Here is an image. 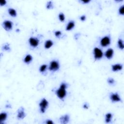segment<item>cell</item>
<instances>
[{"label":"cell","mask_w":124,"mask_h":124,"mask_svg":"<svg viewBox=\"0 0 124 124\" xmlns=\"http://www.w3.org/2000/svg\"><path fill=\"white\" fill-rule=\"evenodd\" d=\"M3 27L6 31L9 32L13 29V22L9 20H6L3 23Z\"/></svg>","instance_id":"9"},{"label":"cell","mask_w":124,"mask_h":124,"mask_svg":"<svg viewBox=\"0 0 124 124\" xmlns=\"http://www.w3.org/2000/svg\"><path fill=\"white\" fill-rule=\"evenodd\" d=\"M81 3H82L83 4H88L90 2V1L89 0H87V1H85V0H83V1H80Z\"/></svg>","instance_id":"31"},{"label":"cell","mask_w":124,"mask_h":124,"mask_svg":"<svg viewBox=\"0 0 124 124\" xmlns=\"http://www.w3.org/2000/svg\"><path fill=\"white\" fill-rule=\"evenodd\" d=\"M117 46L118 48L121 50H123L124 49V41L123 40L119 38L118 40V42H117Z\"/></svg>","instance_id":"19"},{"label":"cell","mask_w":124,"mask_h":124,"mask_svg":"<svg viewBox=\"0 0 124 124\" xmlns=\"http://www.w3.org/2000/svg\"><path fill=\"white\" fill-rule=\"evenodd\" d=\"M53 45H54V43L53 41L52 40L48 39L45 42L44 48L45 49L48 50L51 48L53 46Z\"/></svg>","instance_id":"14"},{"label":"cell","mask_w":124,"mask_h":124,"mask_svg":"<svg viewBox=\"0 0 124 124\" xmlns=\"http://www.w3.org/2000/svg\"><path fill=\"white\" fill-rule=\"evenodd\" d=\"M110 99L111 100V101L113 103L122 102V101L120 95L117 92L111 93L110 94Z\"/></svg>","instance_id":"7"},{"label":"cell","mask_w":124,"mask_h":124,"mask_svg":"<svg viewBox=\"0 0 124 124\" xmlns=\"http://www.w3.org/2000/svg\"><path fill=\"white\" fill-rule=\"evenodd\" d=\"M48 68V65L46 64H43L41 65L39 69V71L41 73H44L46 72Z\"/></svg>","instance_id":"21"},{"label":"cell","mask_w":124,"mask_h":124,"mask_svg":"<svg viewBox=\"0 0 124 124\" xmlns=\"http://www.w3.org/2000/svg\"><path fill=\"white\" fill-rule=\"evenodd\" d=\"M79 20L81 21H85L86 20V15H82L79 17Z\"/></svg>","instance_id":"28"},{"label":"cell","mask_w":124,"mask_h":124,"mask_svg":"<svg viewBox=\"0 0 124 124\" xmlns=\"http://www.w3.org/2000/svg\"><path fill=\"white\" fill-rule=\"evenodd\" d=\"M33 60V56L31 55H30L29 54H28L24 58L23 62L26 64L29 65L32 62Z\"/></svg>","instance_id":"16"},{"label":"cell","mask_w":124,"mask_h":124,"mask_svg":"<svg viewBox=\"0 0 124 124\" xmlns=\"http://www.w3.org/2000/svg\"><path fill=\"white\" fill-rule=\"evenodd\" d=\"M75 26V22L74 20H70L66 26L65 30L67 31H69L72 30L74 28Z\"/></svg>","instance_id":"15"},{"label":"cell","mask_w":124,"mask_h":124,"mask_svg":"<svg viewBox=\"0 0 124 124\" xmlns=\"http://www.w3.org/2000/svg\"><path fill=\"white\" fill-rule=\"evenodd\" d=\"M26 114L25 111V109L24 107H20L19 108L17 111V118L19 120H21L25 118L26 117Z\"/></svg>","instance_id":"8"},{"label":"cell","mask_w":124,"mask_h":124,"mask_svg":"<svg viewBox=\"0 0 124 124\" xmlns=\"http://www.w3.org/2000/svg\"><path fill=\"white\" fill-rule=\"evenodd\" d=\"M58 18H59V20L62 22H65V14L62 13V12H61L58 15Z\"/></svg>","instance_id":"23"},{"label":"cell","mask_w":124,"mask_h":124,"mask_svg":"<svg viewBox=\"0 0 124 124\" xmlns=\"http://www.w3.org/2000/svg\"><path fill=\"white\" fill-rule=\"evenodd\" d=\"M107 83L111 86L114 85L115 84V80L112 78H109L107 79Z\"/></svg>","instance_id":"22"},{"label":"cell","mask_w":124,"mask_h":124,"mask_svg":"<svg viewBox=\"0 0 124 124\" xmlns=\"http://www.w3.org/2000/svg\"><path fill=\"white\" fill-rule=\"evenodd\" d=\"M123 65L121 64H116L111 65V70L113 72H118L122 70Z\"/></svg>","instance_id":"12"},{"label":"cell","mask_w":124,"mask_h":124,"mask_svg":"<svg viewBox=\"0 0 124 124\" xmlns=\"http://www.w3.org/2000/svg\"><path fill=\"white\" fill-rule=\"evenodd\" d=\"M54 8L53 4L52 1H49L46 5V8L47 9H52Z\"/></svg>","instance_id":"24"},{"label":"cell","mask_w":124,"mask_h":124,"mask_svg":"<svg viewBox=\"0 0 124 124\" xmlns=\"http://www.w3.org/2000/svg\"><path fill=\"white\" fill-rule=\"evenodd\" d=\"M8 13L9 15L13 18H15V17H17V11L14 8H9L8 9Z\"/></svg>","instance_id":"17"},{"label":"cell","mask_w":124,"mask_h":124,"mask_svg":"<svg viewBox=\"0 0 124 124\" xmlns=\"http://www.w3.org/2000/svg\"><path fill=\"white\" fill-rule=\"evenodd\" d=\"M7 4V2L6 0H2V1H0V6L1 7H4Z\"/></svg>","instance_id":"27"},{"label":"cell","mask_w":124,"mask_h":124,"mask_svg":"<svg viewBox=\"0 0 124 124\" xmlns=\"http://www.w3.org/2000/svg\"><path fill=\"white\" fill-rule=\"evenodd\" d=\"M2 50L5 52H10L11 51V48L9 43H5L2 46Z\"/></svg>","instance_id":"20"},{"label":"cell","mask_w":124,"mask_h":124,"mask_svg":"<svg viewBox=\"0 0 124 124\" xmlns=\"http://www.w3.org/2000/svg\"><path fill=\"white\" fill-rule=\"evenodd\" d=\"M93 53L95 60H99L101 59L104 55L102 51L98 47L94 48L93 50Z\"/></svg>","instance_id":"4"},{"label":"cell","mask_w":124,"mask_h":124,"mask_svg":"<svg viewBox=\"0 0 124 124\" xmlns=\"http://www.w3.org/2000/svg\"><path fill=\"white\" fill-rule=\"evenodd\" d=\"M28 42L30 46L33 48H37L40 44L39 39L36 37H30L28 40Z\"/></svg>","instance_id":"6"},{"label":"cell","mask_w":124,"mask_h":124,"mask_svg":"<svg viewBox=\"0 0 124 124\" xmlns=\"http://www.w3.org/2000/svg\"><path fill=\"white\" fill-rule=\"evenodd\" d=\"M68 88V85L65 82L61 84L60 87L55 91V94L57 97L61 100H64L67 95L66 89Z\"/></svg>","instance_id":"1"},{"label":"cell","mask_w":124,"mask_h":124,"mask_svg":"<svg viewBox=\"0 0 124 124\" xmlns=\"http://www.w3.org/2000/svg\"><path fill=\"white\" fill-rule=\"evenodd\" d=\"M113 55H114V50L111 48L108 49L104 53V55L105 57L108 60L111 59L113 57Z\"/></svg>","instance_id":"11"},{"label":"cell","mask_w":124,"mask_h":124,"mask_svg":"<svg viewBox=\"0 0 124 124\" xmlns=\"http://www.w3.org/2000/svg\"><path fill=\"white\" fill-rule=\"evenodd\" d=\"M60 67V65L59 62L56 60H53L50 62L49 66V69L51 72H55L59 70Z\"/></svg>","instance_id":"3"},{"label":"cell","mask_w":124,"mask_h":124,"mask_svg":"<svg viewBox=\"0 0 124 124\" xmlns=\"http://www.w3.org/2000/svg\"><path fill=\"white\" fill-rule=\"evenodd\" d=\"M59 120L61 124H67L70 121V116L68 114L63 115L59 118Z\"/></svg>","instance_id":"10"},{"label":"cell","mask_w":124,"mask_h":124,"mask_svg":"<svg viewBox=\"0 0 124 124\" xmlns=\"http://www.w3.org/2000/svg\"><path fill=\"white\" fill-rule=\"evenodd\" d=\"M111 42V37L109 35L103 37L100 41V45L102 47L105 48L110 46Z\"/></svg>","instance_id":"5"},{"label":"cell","mask_w":124,"mask_h":124,"mask_svg":"<svg viewBox=\"0 0 124 124\" xmlns=\"http://www.w3.org/2000/svg\"><path fill=\"white\" fill-rule=\"evenodd\" d=\"M118 13L120 15L124 16V6L122 5L118 9Z\"/></svg>","instance_id":"25"},{"label":"cell","mask_w":124,"mask_h":124,"mask_svg":"<svg viewBox=\"0 0 124 124\" xmlns=\"http://www.w3.org/2000/svg\"><path fill=\"white\" fill-rule=\"evenodd\" d=\"M112 118V114L111 113L108 112L105 114V122L106 123L109 124L111 123Z\"/></svg>","instance_id":"18"},{"label":"cell","mask_w":124,"mask_h":124,"mask_svg":"<svg viewBox=\"0 0 124 124\" xmlns=\"http://www.w3.org/2000/svg\"><path fill=\"white\" fill-rule=\"evenodd\" d=\"M62 33L61 31L58 30V31H56L54 32L55 36L58 38H60L61 37V36H62Z\"/></svg>","instance_id":"26"},{"label":"cell","mask_w":124,"mask_h":124,"mask_svg":"<svg viewBox=\"0 0 124 124\" xmlns=\"http://www.w3.org/2000/svg\"><path fill=\"white\" fill-rule=\"evenodd\" d=\"M8 117V113L7 112H2L0 114V124H4Z\"/></svg>","instance_id":"13"},{"label":"cell","mask_w":124,"mask_h":124,"mask_svg":"<svg viewBox=\"0 0 124 124\" xmlns=\"http://www.w3.org/2000/svg\"><path fill=\"white\" fill-rule=\"evenodd\" d=\"M49 102L45 98H43L41 100L39 103L40 108V112L41 113H44L49 107Z\"/></svg>","instance_id":"2"},{"label":"cell","mask_w":124,"mask_h":124,"mask_svg":"<svg viewBox=\"0 0 124 124\" xmlns=\"http://www.w3.org/2000/svg\"><path fill=\"white\" fill-rule=\"evenodd\" d=\"M89 107V104H88L87 102L85 103L84 104V105H83V106H82V107H83V108H84V109H86V110L88 109Z\"/></svg>","instance_id":"30"},{"label":"cell","mask_w":124,"mask_h":124,"mask_svg":"<svg viewBox=\"0 0 124 124\" xmlns=\"http://www.w3.org/2000/svg\"><path fill=\"white\" fill-rule=\"evenodd\" d=\"M46 124H54V123L53 122V121L51 119H47L45 122Z\"/></svg>","instance_id":"29"}]
</instances>
